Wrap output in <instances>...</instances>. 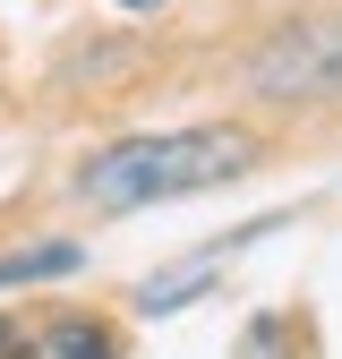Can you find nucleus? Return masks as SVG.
<instances>
[{"label": "nucleus", "mask_w": 342, "mask_h": 359, "mask_svg": "<svg viewBox=\"0 0 342 359\" xmlns=\"http://www.w3.org/2000/svg\"><path fill=\"white\" fill-rule=\"evenodd\" d=\"M248 86L274 103H299V95H342V18H299L282 26L266 52L248 60Z\"/></svg>", "instance_id": "f03ea898"}, {"label": "nucleus", "mask_w": 342, "mask_h": 359, "mask_svg": "<svg viewBox=\"0 0 342 359\" xmlns=\"http://www.w3.org/2000/svg\"><path fill=\"white\" fill-rule=\"evenodd\" d=\"M0 351H9V317H0Z\"/></svg>", "instance_id": "39448f33"}, {"label": "nucleus", "mask_w": 342, "mask_h": 359, "mask_svg": "<svg viewBox=\"0 0 342 359\" xmlns=\"http://www.w3.org/2000/svg\"><path fill=\"white\" fill-rule=\"evenodd\" d=\"M248 137L240 128H171V137H128V146H103L95 163L77 171V189L95 197L103 214H128V205H163V197H197L214 180H240L248 171Z\"/></svg>", "instance_id": "f257e3e1"}, {"label": "nucleus", "mask_w": 342, "mask_h": 359, "mask_svg": "<svg viewBox=\"0 0 342 359\" xmlns=\"http://www.w3.org/2000/svg\"><path fill=\"white\" fill-rule=\"evenodd\" d=\"M120 9H163V0H120Z\"/></svg>", "instance_id": "20e7f679"}, {"label": "nucleus", "mask_w": 342, "mask_h": 359, "mask_svg": "<svg viewBox=\"0 0 342 359\" xmlns=\"http://www.w3.org/2000/svg\"><path fill=\"white\" fill-rule=\"evenodd\" d=\"M34 359H111V334L95 317H52L34 334Z\"/></svg>", "instance_id": "7ed1b4c3"}]
</instances>
